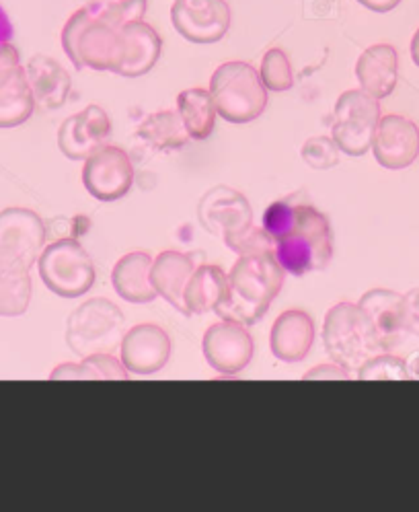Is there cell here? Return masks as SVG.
Returning <instances> with one entry per match:
<instances>
[{
	"label": "cell",
	"instance_id": "cell-40",
	"mask_svg": "<svg viewBox=\"0 0 419 512\" xmlns=\"http://www.w3.org/2000/svg\"><path fill=\"white\" fill-rule=\"evenodd\" d=\"M411 60L415 62V66H419V29L415 31L411 40Z\"/></svg>",
	"mask_w": 419,
	"mask_h": 512
},
{
	"label": "cell",
	"instance_id": "cell-30",
	"mask_svg": "<svg viewBox=\"0 0 419 512\" xmlns=\"http://www.w3.org/2000/svg\"><path fill=\"white\" fill-rule=\"evenodd\" d=\"M356 377L362 381H405L409 379L407 360L391 352H378L362 364Z\"/></svg>",
	"mask_w": 419,
	"mask_h": 512
},
{
	"label": "cell",
	"instance_id": "cell-27",
	"mask_svg": "<svg viewBox=\"0 0 419 512\" xmlns=\"http://www.w3.org/2000/svg\"><path fill=\"white\" fill-rule=\"evenodd\" d=\"M136 134L155 151H177L183 149L189 140L179 112H171V109L146 116Z\"/></svg>",
	"mask_w": 419,
	"mask_h": 512
},
{
	"label": "cell",
	"instance_id": "cell-23",
	"mask_svg": "<svg viewBox=\"0 0 419 512\" xmlns=\"http://www.w3.org/2000/svg\"><path fill=\"white\" fill-rule=\"evenodd\" d=\"M152 258L146 251H132L113 266L111 284L118 295L132 305H148L159 295L150 282Z\"/></svg>",
	"mask_w": 419,
	"mask_h": 512
},
{
	"label": "cell",
	"instance_id": "cell-25",
	"mask_svg": "<svg viewBox=\"0 0 419 512\" xmlns=\"http://www.w3.org/2000/svg\"><path fill=\"white\" fill-rule=\"evenodd\" d=\"M177 112L183 120V126L194 140H206L214 132L216 124V105L208 89H185L177 95Z\"/></svg>",
	"mask_w": 419,
	"mask_h": 512
},
{
	"label": "cell",
	"instance_id": "cell-12",
	"mask_svg": "<svg viewBox=\"0 0 419 512\" xmlns=\"http://www.w3.org/2000/svg\"><path fill=\"white\" fill-rule=\"evenodd\" d=\"M46 245V225L27 208L0 212V258L19 262L31 270Z\"/></svg>",
	"mask_w": 419,
	"mask_h": 512
},
{
	"label": "cell",
	"instance_id": "cell-26",
	"mask_svg": "<svg viewBox=\"0 0 419 512\" xmlns=\"http://www.w3.org/2000/svg\"><path fill=\"white\" fill-rule=\"evenodd\" d=\"M31 303L29 268L0 258V317H19Z\"/></svg>",
	"mask_w": 419,
	"mask_h": 512
},
{
	"label": "cell",
	"instance_id": "cell-14",
	"mask_svg": "<svg viewBox=\"0 0 419 512\" xmlns=\"http://www.w3.org/2000/svg\"><path fill=\"white\" fill-rule=\"evenodd\" d=\"M372 153L380 167L391 171L407 169L419 157L417 124L397 114L380 118L372 140Z\"/></svg>",
	"mask_w": 419,
	"mask_h": 512
},
{
	"label": "cell",
	"instance_id": "cell-34",
	"mask_svg": "<svg viewBox=\"0 0 419 512\" xmlns=\"http://www.w3.org/2000/svg\"><path fill=\"white\" fill-rule=\"evenodd\" d=\"M403 307L407 334L419 338V288H413L407 295H403Z\"/></svg>",
	"mask_w": 419,
	"mask_h": 512
},
{
	"label": "cell",
	"instance_id": "cell-9",
	"mask_svg": "<svg viewBox=\"0 0 419 512\" xmlns=\"http://www.w3.org/2000/svg\"><path fill=\"white\" fill-rule=\"evenodd\" d=\"M134 184V165L120 146L105 144L85 159L83 186L99 202H116L124 198Z\"/></svg>",
	"mask_w": 419,
	"mask_h": 512
},
{
	"label": "cell",
	"instance_id": "cell-17",
	"mask_svg": "<svg viewBox=\"0 0 419 512\" xmlns=\"http://www.w3.org/2000/svg\"><path fill=\"white\" fill-rule=\"evenodd\" d=\"M358 307L368 317L380 352H393L401 346L403 338L409 336L405 329V307L403 295L387 288L368 290L360 299Z\"/></svg>",
	"mask_w": 419,
	"mask_h": 512
},
{
	"label": "cell",
	"instance_id": "cell-13",
	"mask_svg": "<svg viewBox=\"0 0 419 512\" xmlns=\"http://www.w3.org/2000/svg\"><path fill=\"white\" fill-rule=\"evenodd\" d=\"M198 218L208 233L226 241L241 235L253 225V210L241 192L226 186H216L200 200Z\"/></svg>",
	"mask_w": 419,
	"mask_h": 512
},
{
	"label": "cell",
	"instance_id": "cell-37",
	"mask_svg": "<svg viewBox=\"0 0 419 512\" xmlns=\"http://www.w3.org/2000/svg\"><path fill=\"white\" fill-rule=\"evenodd\" d=\"M358 3L374 13H389L395 7H399L401 0H358Z\"/></svg>",
	"mask_w": 419,
	"mask_h": 512
},
{
	"label": "cell",
	"instance_id": "cell-7",
	"mask_svg": "<svg viewBox=\"0 0 419 512\" xmlns=\"http://www.w3.org/2000/svg\"><path fill=\"white\" fill-rule=\"evenodd\" d=\"M40 278L58 297L79 299L95 286L97 272L91 255L79 239H58L37 258Z\"/></svg>",
	"mask_w": 419,
	"mask_h": 512
},
{
	"label": "cell",
	"instance_id": "cell-6",
	"mask_svg": "<svg viewBox=\"0 0 419 512\" xmlns=\"http://www.w3.org/2000/svg\"><path fill=\"white\" fill-rule=\"evenodd\" d=\"M126 317L122 309L103 297L89 299L68 317L66 342L79 356L113 352L124 340Z\"/></svg>",
	"mask_w": 419,
	"mask_h": 512
},
{
	"label": "cell",
	"instance_id": "cell-24",
	"mask_svg": "<svg viewBox=\"0 0 419 512\" xmlns=\"http://www.w3.org/2000/svg\"><path fill=\"white\" fill-rule=\"evenodd\" d=\"M228 295V274L214 264H202L194 270L183 290V303L189 317L214 311Z\"/></svg>",
	"mask_w": 419,
	"mask_h": 512
},
{
	"label": "cell",
	"instance_id": "cell-10",
	"mask_svg": "<svg viewBox=\"0 0 419 512\" xmlns=\"http://www.w3.org/2000/svg\"><path fill=\"white\" fill-rule=\"evenodd\" d=\"M171 23L187 42L216 44L231 29V9L226 0H175Z\"/></svg>",
	"mask_w": 419,
	"mask_h": 512
},
{
	"label": "cell",
	"instance_id": "cell-11",
	"mask_svg": "<svg viewBox=\"0 0 419 512\" xmlns=\"http://www.w3.org/2000/svg\"><path fill=\"white\" fill-rule=\"evenodd\" d=\"M202 348L210 369L224 377L243 373L249 367L255 350L247 325L231 319H222L210 325Z\"/></svg>",
	"mask_w": 419,
	"mask_h": 512
},
{
	"label": "cell",
	"instance_id": "cell-29",
	"mask_svg": "<svg viewBox=\"0 0 419 512\" xmlns=\"http://www.w3.org/2000/svg\"><path fill=\"white\" fill-rule=\"evenodd\" d=\"M52 379H99V381H126L128 369L120 358L113 356L111 352H97L83 356L81 362H68L60 364V367L52 373Z\"/></svg>",
	"mask_w": 419,
	"mask_h": 512
},
{
	"label": "cell",
	"instance_id": "cell-5",
	"mask_svg": "<svg viewBox=\"0 0 419 512\" xmlns=\"http://www.w3.org/2000/svg\"><path fill=\"white\" fill-rule=\"evenodd\" d=\"M323 344L333 362L356 375L368 358L380 352L368 317L354 303H337L327 311Z\"/></svg>",
	"mask_w": 419,
	"mask_h": 512
},
{
	"label": "cell",
	"instance_id": "cell-3",
	"mask_svg": "<svg viewBox=\"0 0 419 512\" xmlns=\"http://www.w3.org/2000/svg\"><path fill=\"white\" fill-rule=\"evenodd\" d=\"M120 21L111 15L109 3L93 0L66 21L62 48L74 68L116 70L122 56Z\"/></svg>",
	"mask_w": 419,
	"mask_h": 512
},
{
	"label": "cell",
	"instance_id": "cell-4",
	"mask_svg": "<svg viewBox=\"0 0 419 512\" xmlns=\"http://www.w3.org/2000/svg\"><path fill=\"white\" fill-rule=\"evenodd\" d=\"M210 93L220 118L231 124H249L268 107V89L259 72L247 62H224L210 79Z\"/></svg>",
	"mask_w": 419,
	"mask_h": 512
},
{
	"label": "cell",
	"instance_id": "cell-8",
	"mask_svg": "<svg viewBox=\"0 0 419 512\" xmlns=\"http://www.w3.org/2000/svg\"><path fill=\"white\" fill-rule=\"evenodd\" d=\"M380 122V103L364 89L341 93L333 109L331 138L348 157H362L372 149L376 126Z\"/></svg>",
	"mask_w": 419,
	"mask_h": 512
},
{
	"label": "cell",
	"instance_id": "cell-16",
	"mask_svg": "<svg viewBox=\"0 0 419 512\" xmlns=\"http://www.w3.org/2000/svg\"><path fill=\"white\" fill-rule=\"evenodd\" d=\"M111 136V120L99 105L85 107L81 114H74L62 122L58 130V146L62 155L72 161H85Z\"/></svg>",
	"mask_w": 419,
	"mask_h": 512
},
{
	"label": "cell",
	"instance_id": "cell-20",
	"mask_svg": "<svg viewBox=\"0 0 419 512\" xmlns=\"http://www.w3.org/2000/svg\"><path fill=\"white\" fill-rule=\"evenodd\" d=\"M315 342V323L309 313L300 309L284 311L272 325L270 346L278 360L300 362L309 356Z\"/></svg>",
	"mask_w": 419,
	"mask_h": 512
},
{
	"label": "cell",
	"instance_id": "cell-15",
	"mask_svg": "<svg viewBox=\"0 0 419 512\" xmlns=\"http://www.w3.org/2000/svg\"><path fill=\"white\" fill-rule=\"evenodd\" d=\"M120 350L128 373L155 375L167 367L171 338L161 325L140 323L124 334Z\"/></svg>",
	"mask_w": 419,
	"mask_h": 512
},
{
	"label": "cell",
	"instance_id": "cell-38",
	"mask_svg": "<svg viewBox=\"0 0 419 512\" xmlns=\"http://www.w3.org/2000/svg\"><path fill=\"white\" fill-rule=\"evenodd\" d=\"M13 23H11V19H9V15H7V11L0 7V46L3 44H9L11 40H13Z\"/></svg>",
	"mask_w": 419,
	"mask_h": 512
},
{
	"label": "cell",
	"instance_id": "cell-36",
	"mask_svg": "<svg viewBox=\"0 0 419 512\" xmlns=\"http://www.w3.org/2000/svg\"><path fill=\"white\" fill-rule=\"evenodd\" d=\"M352 373H348L344 367H339L337 362L333 364H321V367H315L304 375V379H350Z\"/></svg>",
	"mask_w": 419,
	"mask_h": 512
},
{
	"label": "cell",
	"instance_id": "cell-2",
	"mask_svg": "<svg viewBox=\"0 0 419 512\" xmlns=\"http://www.w3.org/2000/svg\"><path fill=\"white\" fill-rule=\"evenodd\" d=\"M284 278L286 272L274 251L239 255L237 264L228 272V295L214 313L220 319H231L247 327L255 325L280 295Z\"/></svg>",
	"mask_w": 419,
	"mask_h": 512
},
{
	"label": "cell",
	"instance_id": "cell-31",
	"mask_svg": "<svg viewBox=\"0 0 419 512\" xmlns=\"http://www.w3.org/2000/svg\"><path fill=\"white\" fill-rule=\"evenodd\" d=\"M259 77L265 85V89L282 93L294 87V72H292V64L286 56L284 50L280 48H272L265 52L263 60H261V70Z\"/></svg>",
	"mask_w": 419,
	"mask_h": 512
},
{
	"label": "cell",
	"instance_id": "cell-1",
	"mask_svg": "<svg viewBox=\"0 0 419 512\" xmlns=\"http://www.w3.org/2000/svg\"><path fill=\"white\" fill-rule=\"evenodd\" d=\"M261 227L270 235L276 260L286 274L304 276L331 264V223L313 204L274 202L263 212Z\"/></svg>",
	"mask_w": 419,
	"mask_h": 512
},
{
	"label": "cell",
	"instance_id": "cell-18",
	"mask_svg": "<svg viewBox=\"0 0 419 512\" xmlns=\"http://www.w3.org/2000/svg\"><path fill=\"white\" fill-rule=\"evenodd\" d=\"M120 38L122 56L116 70H113L116 75L138 79L157 66L163 52V40L155 27L148 25L144 19H136L122 25Z\"/></svg>",
	"mask_w": 419,
	"mask_h": 512
},
{
	"label": "cell",
	"instance_id": "cell-39",
	"mask_svg": "<svg viewBox=\"0 0 419 512\" xmlns=\"http://www.w3.org/2000/svg\"><path fill=\"white\" fill-rule=\"evenodd\" d=\"M407 360V371H409V379H419V350L413 352Z\"/></svg>",
	"mask_w": 419,
	"mask_h": 512
},
{
	"label": "cell",
	"instance_id": "cell-28",
	"mask_svg": "<svg viewBox=\"0 0 419 512\" xmlns=\"http://www.w3.org/2000/svg\"><path fill=\"white\" fill-rule=\"evenodd\" d=\"M35 109V97L29 87L25 68L19 66L15 75L0 85V128L25 124Z\"/></svg>",
	"mask_w": 419,
	"mask_h": 512
},
{
	"label": "cell",
	"instance_id": "cell-21",
	"mask_svg": "<svg viewBox=\"0 0 419 512\" xmlns=\"http://www.w3.org/2000/svg\"><path fill=\"white\" fill-rule=\"evenodd\" d=\"M360 87L376 99L389 97L399 81V56L389 44H376L362 52L356 62Z\"/></svg>",
	"mask_w": 419,
	"mask_h": 512
},
{
	"label": "cell",
	"instance_id": "cell-32",
	"mask_svg": "<svg viewBox=\"0 0 419 512\" xmlns=\"http://www.w3.org/2000/svg\"><path fill=\"white\" fill-rule=\"evenodd\" d=\"M339 149L329 136H313L302 144V161L315 171H327L339 163Z\"/></svg>",
	"mask_w": 419,
	"mask_h": 512
},
{
	"label": "cell",
	"instance_id": "cell-22",
	"mask_svg": "<svg viewBox=\"0 0 419 512\" xmlns=\"http://www.w3.org/2000/svg\"><path fill=\"white\" fill-rule=\"evenodd\" d=\"M25 75L33 91L35 105L44 109H58L66 103L72 81L60 62L50 56L37 54L27 62Z\"/></svg>",
	"mask_w": 419,
	"mask_h": 512
},
{
	"label": "cell",
	"instance_id": "cell-35",
	"mask_svg": "<svg viewBox=\"0 0 419 512\" xmlns=\"http://www.w3.org/2000/svg\"><path fill=\"white\" fill-rule=\"evenodd\" d=\"M19 66H21V58L17 48L13 44L0 46V85L7 83L15 75Z\"/></svg>",
	"mask_w": 419,
	"mask_h": 512
},
{
	"label": "cell",
	"instance_id": "cell-33",
	"mask_svg": "<svg viewBox=\"0 0 419 512\" xmlns=\"http://www.w3.org/2000/svg\"><path fill=\"white\" fill-rule=\"evenodd\" d=\"M224 243H226L228 249H233L237 255L274 251V243H272L270 235L265 233L263 227H255V225H251L247 231H243L241 235H237L233 239H226Z\"/></svg>",
	"mask_w": 419,
	"mask_h": 512
},
{
	"label": "cell",
	"instance_id": "cell-19",
	"mask_svg": "<svg viewBox=\"0 0 419 512\" xmlns=\"http://www.w3.org/2000/svg\"><path fill=\"white\" fill-rule=\"evenodd\" d=\"M196 268L198 264L194 255L173 249L159 253L157 260H152L150 282L155 286L157 295H161L173 309H177L185 317H189V313L183 303V290Z\"/></svg>",
	"mask_w": 419,
	"mask_h": 512
}]
</instances>
